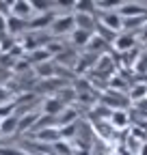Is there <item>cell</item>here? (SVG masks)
<instances>
[{"mask_svg":"<svg viewBox=\"0 0 147 155\" xmlns=\"http://www.w3.org/2000/svg\"><path fill=\"white\" fill-rule=\"evenodd\" d=\"M91 39H93V32L76 28V30L71 32V45H74V48H87Z\"/></svg>","mask_w":147,"mask_h":155,"instance_id":"obj_18","label":"cell"},{"mask_svg":"<svg viewBox=\"0 0 147 155\" xmlns=\"http://www.w3.org/2000/svg\"><path fill=\"white\" fill-rule=\"evenodd\" d=\"M74 30H76V17H74L71 13L59 15L56 19H54L52 28H50V32L54 37H61V35H67V32H74Z\"/></svg>","mask_w":147,"mask_h":155,"instance_id":"obj_3","label":"cell"},{"mask_svg":"<svg viewBox=\"0 0 147 155\" xmlns=\"http://www.w3.org/2000/svg\"><path fill=\"white\" fill-rule=\"evenodd\" d=\"M93 129H95V134L100 136L104 142H115V138H117V129L110 125L108 121H97V123H93Z\"/></svg>","mask_w":147,"mask_h":155,"instance_id":"obj_10","label":"cell"},{"mask_svg":"<svg viewBox=\"0 0 147 155\" xmlns=\"http://www.w3.org/2000/svg\"><path fill=\"white\" fill-rule=\"evenodd\" d=\"M121 5H123L121 0H95L97 11H110V9H117V11H119Z\"/></svg>","mask_w":147,"mask_h":155,"instance_id":"obj_28","label":"cell"},{"mask_svg":"<svg viewBox=\"0 0 147 155\" xmlns=\"http://www.w3.org/2000/svg\"><path fill=\"white\" fill-rule=\"evenodd\" d=\"M7 30H9V35H11V37L24 35V32L28 30V19H22V17L11 15V17L7 19Z\"/></svg>","mask_w":147,"mask_h":155,"instance_id":"obj_15","label":"cell"},{"mask_svg":"<svg viewBox=\"0 0 147 155\" xmlns=\"http://www.w3.org/2000/svg\"><path fill=\"white\" fill-rule=\"evenodd\" d=\"M95 35H97V37H102L104 41H106V43H110V45H113V43L117 41V37H119V32L110 30L108 26H104V24H100V22H97V26H95Z\"/></svg>","mask_w":147,"mask_h":155,"instance_id":"obj_24","label":"cell"},{"mask_svg":"<svg viewBox=\"0 0 147 155\" xmlns=\"http://www.w3.org/2000/svg\"><path fill=\"white\" fill-rule=\"evenodd\" d=\"M11 5L9 0H0V15H5V17H11Z\"/></svg>","mask_w":147,"mask_h":155,"instance_id":"obj_33","label":"cell"},{"mask_svg":"<svg viewBox=\"0 0 147 155\" xmlns=\"http://www.w3.org/2000/svg\"><path fill=\"white\" fill-rule=\"evenodd\" d=\"M35 75L39 78V80H50V78H56V63H54V58L48 63H41L35 67Z\"/></svg>","mask_w":147,"mask_h":155,"instance_id":"obj_16","label":"cell"},{"mask_svg":"<svg viewBox=\"0 0 147 155\" xmlns=\"http://www.w3.org/2000/svg\"><path fill=\"white\" fill-rule=\"evenodd\" d=\"M97 61H100V56H97V54H91V52H82V54L78 56V61H76V67H74V73H76V75H80V78L89 75L91 71L95 69Z\"/></svg>","mask_w":147,"mask_h":155,"instance_id":"obj_2","label":"cell"},{"mask_svg":"<svg viewBox=\"0 0 147 155\" xmlns=\"http://www.w3.org/2000/svg\"><path fill=\"white\" fill-rule=\"evenodd\" d=\"M78 52H76V48H74V45H67L56 58H54V63H56L59 67H67V69H74V67H76V61H78Z\"/></svg>","mask_w":147,"mask_h":155,"instance_id":"obj_8","label":"cell"},{"mask_svg":"<svg viewBox=\"0 0 147 155\" xmlns=\"http://www.w3.org/2000/svg\"><path fill=\"white\" fill-rule=\"evenodd\" d=\"M138 155H147V142L141 147V153H138Z\"/></svg>","mask_w":147,"mask_h":155,"instance_id":"obj_38","label":"cell"},{"mask_svg":"<svg viewBox=\"0 0 147 155\" xmlns=\"http://www.w3.org/2000/svg\"><path fill=\"white\" fill-rule=\"evenodd\" d=\"M32 2V11H37L39 15H43V13H52V9L56 7L54 2H50V0H30Z\"/></svg>","mask_w":147,"mask_h":155,"instance_id":"obj_27","label":"cell"},{"mask_svg":"<svg viewBox=\"0 0 147 155\" xmlns=\"http://www.w3.org/2000/svg\"><path fill=\"white\" fill-rule=\"evenodd\" d=\"M0 155H32L24 149H17V147H9V144H0Z\"/></svg>","mask_w":147,"mask_h":155,"instance_id":"obj_30","label":"cell"},{"mask_svg":"<svg viewBox=\"0 0 147 155\" xmlns=\"http://www.w3.org/2000/svg\"><path fill=\"white\" fill-rule=\"evenodd\" d=\"M17 127H20V114L7 116V119H2V123H0V134H5V136L17 134Z\"/></svg>","mask_w":147,"mask_h":155,"instance_id":"obj_20","label":"cell"},{"mask_svg":"<svg viewBox=\"0 0 147 155\" xmlns=\"http://www.w3.org/2000/svg\"><path fill=\"white\" fill-rule=\"evenodd\" d=\"M141 41H143V43H147V26H145V28H143V32H141Z\"/></svg>","mask_w":147,"mask_h":155,"instance_id":"obj_37","label":"cell"},{"mask_svg":"<svg viewBox=\"0 0 147 155\" xmlns=\"http://www.w3.org/2000/svg\"><path fill=\"white\" fill-rule=\"evenodd\" d=\"M30 140H37L41 144H54V142H59L63 138H61V131L59 129H41V131L30 134Z\"/></svg>","mask_w":147,"mask_h":155,"instance_id":"obj_9","label":"cell"},{"mask_svg":"<svg viewBox=\"0 0 147 155\" xmlns=\"http://www.w3.org/2000/svg\"><path fill=\"white\" fill-rule=\"evenodd\" d=\"M54 97H56V99H61L65 106H76V101H78V93H76V88H74L71 84L65 86V88H61Z\"/></svg>","mask_w":147,"mask_h":155,"instance_id":"obj_19","label":"cell"},{"mask_svg":"<svg viewBox=\"0 0 147 155\" xmlns=\"http://www.w3.org/2000/svg\"><path fill=\"white\" fill-rule=\"evenodd\" d=\"M76 28L80 30H89L95 35V26H97V17L95 15H89V13H76Z\"/></svg>","mask_w":147,"mask_h":155,"instance_id":"obj_14","label":"cell"},{"mask_svg":"<svg viewBox=\"0 0 147 155\" xmlns=\"http://www.w3.org/2000/svg\"><path fill=\"white\" fill-rule=\"evenodd\" d=\"M26 58L32 63V67H37V65H41V63H48V61H52V54L46 50V48H39V50H35V52H30V54H26Z\"/></svg>","mask_w":147,"mask_h":155,"instance_id":"obj_23","label":"cell"},{"mask_svg":"<svg viewBox=\"0 0 147 155\" xmlns=\"http://www.w3.org/2000/svg\"><path fill=\"white\" fill-rule=\"evenodd\" d=\"M117 155H134V153H132V151H128L123 144H119V147H117Z\"/></svg>","mask_w":147,"mask_h":155,"instance_id":"obj_36","label":"cell"},{"mask_svg":"<svg viewBox=\"0 0 147 155\" xmlns=\"http://www.w3.org/2000/svg\"><path fill=\"white\" fill-rule=\"evenodd\" d=\"M134 108L143 114V116H147V97H145V99L143 101H138V104H134Z\"/></svg>","mask_w":147,"mask_h":155,"instance_id":"obj_35","label":"cell"},{"mask_svg":"<svg viewBox=\"0 0 147 155\" xmlns=\"http://www.w3.org/2000/svg\"><path fill=\"white\" fill-rule=\"evenodd\" d=\"M76 13H89L97 17V7L93 0H76Z\"/></svg>","mask_w":147,"mask_h":155,"instance_id":"obj_26","label":"cell"},{"mask_svg":"<svg viewBox=\"0 0 147 155\" xmlns=\"http://www.w3.org/2000/svg\"><path fill=\"white\" fill-rule=\"evenodd\" d=\"M134 73L147 75V50H143V52H141L138 61H136V67H134Z\"/></svg>","mask_w":147,"mask_h":155,"instance_id":"obj_29","label":"cell"},{"mask_svg":"<svg viewBox=\"0 0 147 155\" xmlns=\"http://www.w3.org/2000/svg\"><path fill=\"white\" fill-rule=\"evenodd\" d=\"M65 48H67V45H65V43H61V41H56V39H54L52 43H48V45H46V50L52 54V58H56V56H59Z\"/></svg>","mask_w":147,"mask_h":155,"instance_id":"obj_31","label":"cell"},{"mask_svg":"<svg viewBox=\"0 0 147 155\" xmlns=\"http://www.w3.org/2000/svg\"><path fill=\"white\" fill-rule=\"evenodd\" d=\"M11 99H15V97H13V93H11L7 86H0V106H2V104H7V101H11Z\"/></svg>","mask_w":147,"mask_h":155,"instance_id":"obj_32","label":"cell"},{"mask_svg":"<svg viewBox=\"0 0 147 155\" xmlns=\"http://www.w3.org/2000/svg\"><path fill=\"white\" fill-rule=\"evenodd\" d=\"M78 121V106H69L65 108L61 114H59V127H65V125H71Z\"/></svg>","mask_w":147,"mask_h":155,"instance_id":"obj_22","label":"cell"},{"mask_svg":"<svg viewBox=\"0 0 147 155\" xmlns=\"http://www.w3.org/2000/svg\"><path fill=\"white\" fill-rule=\"evenodd\" d=\"M134 48H138V37H136V32H119L117 41L113 43V50H115L117 54H125V52H130V50H134Z\"/></svg>","mask_w":147,"mask_h":155,"instance_id":"obj_4","label":"cell"},{"mask_svg":"<svg viewBox=\"0 0 147 155\" xmlns=\"http://www.w3.org/2000/svg\"><path fill=\"white\" fill-rule=\"evenodd\" d=\"M43 112H28L24 116H20V127H17V134H22V131H30L35 127V123L39 121V116Z\"/></svg>","mask_w":147,"mask_h":155,"instance_id":"obj_21","label":"cell"},{"mask_svg":"<svg viewBox=\"0 0 147 155\" xmlns=\"http://www.w3.org/2000/svg\"><path fill=\"white\" fill-rule=\"evenodd\" d=\"M65 108H69V106H65L61 99H56V97H46L43 99V108H41V112L43 114H50V116H59Z\"/></svg>","mask_w":147,"mask_h":155,"instance_id":"obj_12","label":"cell"},{"mask_svg":"<svg viewBox=\"0 0 147 155\" xmlns=\"http://www.w3.org/2000/svg\"><path fill=\"white\" fill-rule=\"evenodd\" d=\"M128 97H130L132 104L143 101L145 97H147V84H132V86H130V93H128Z\"/></svg>","mask_w":147,"mask_h":155,"instance_id":"obj_25","label":"cell"},{"mask_svg":"<svg viewBox=\"0 0 147 155\" xmlns=\"http://www.w3.org/2000/svg\"><path fill=\"white\" fill-rule=\"evenodd\" d=\"M54 5L61 9H76V0H56Z\"/></svg>","mask_w":147,"mask_h":155,"instance_id":"obj_34","label":"cell"},{"mask_svg":"<svg viewBox=\"0 0 147 155\" xmlns=\"http://www.w3.org/2000/svg\"><path fill=\"white\" fill-rule=\"evenodd\" d=\"M108 123L117 131H125V129H130V114H128V110H117V112H113Z\"/></svg>","mask_w":147,"mask_h":155,"instance_id":"obj_13","label":"cell"},{"mask_svg":"<svg viewBox=\"0 0 147 155\" xmlns=\"http://www.w3.org/2000/svg\"><path fill=\"white\" fill-rule=\"evenodd\" d=\"M59 15L56 13H43V15H37V17H32V19H28V30H32V32H39V30H43V28H52V24H54V19H56Z\"/></svg>","mask_w":147,"mask_h":155,"instance_id":"obj_6","label":"cell"},{"mask_svg":"<svg viewBox=\"0 0 147 155\" xmlns=\"http://www.w3.org/2000/svg\"><path fill=\"white\" fill-rule=\"evenodd\" d=\"M117 13L123 19H128V17H147V7L141 5V2H123Z\"/></svg>","mask_w":147,"mask_h":155,"instance_id":"obj_7","label":"cell"},{"mask_svg":"<svg viewBox=\"0 0 147 155\" xmlns=\"http://www.w3.org/2000/svg\"><path fill=\"white\" fill-rule=\"evenodd\" d=\"M30 13H32V2H30V0H13V5H11V15L26 19Z\"/></svg>","mask_w":147,"mask_h":155,"instance_id":"obj_17","label":"cell"},{"mask_svg":"<svg viewBox=\"0 0 147 155\" xmlns=\"http://www.w3.org/2000/svg\"><path fill=\"white\" fill-rule=\"evenodd\" d=\"M97 22L108 26L110 30H115V32H119L123 28V19H121V15L117 11H97Z\"/></svg>","mask_w":147,"mask_h":155,"instance_id":"obj_5","label":"cell"},{"mask_svg":"<svg viewBox=\"0 0 147 155\" xmlns=\"http://www.w3.org/2000/svg\"><path fill=\"white\" fill-rule=\"evenodd\" d=\"M110 50H113V45L110 43H106L102 37H97V35H93V39L89 41V45L84 48V52H91V54H97V56H104V54H108Z\"/></svg>","mask_w":147,"mask_h":155,"instance_id":"obj_11","label":"cell"},{"mask_svg":"<svg viewBox=\"0 0 147 155\" xmlns=\"http://www.w3.org/2000/svg\"><path fill=\"white\" fill-rule=\"evenodd\" d=\"M100 104H104L106 108H110L113 112L117 110H130V97L128 93H119V91H113V88H106L100 97Z\"/></svg>","mask_w":147,"mask_h":155,"instance_id":"obj_1","label":"cell"}]
</instances>
